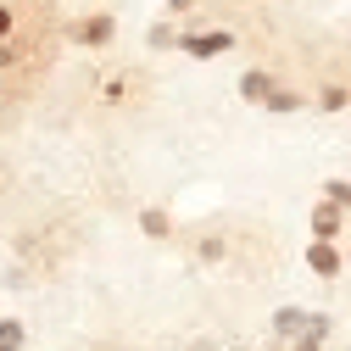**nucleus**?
Wrapping results in <instances>:
<instances>
[{"label": "nucleus", "mask_w": 351, "mask_h": 351, "mask_svg": "<svg viewBox=\"0 0 351 351\" xmlns=\"http://www.w3.org/2000/svg\"><path fill=\"white\" fill-rule=\"evenodd\" d=\"M179 39H184V34H173V28H151V45H156V51H167V45H179Z\"/></svg>", "instance_id": "13"}, {"label": "nucleus", "mask_w": 351, "mask_h": 351, "mask_svg": "<svg viewBox=\"0 0 351 351\" xmlns=\"http://www.w3.org/2000/svg\"><path fill=\"white\" fill-rule=\"evenodd\" d=\"M167 6H173V12H190V6H195V0H167Z\"/></svg>", "instance_id": "15"}, {"label": "nucleus", "mask_w": 351, "mask_h": 351, "mask_svg": "<svg viewBox=\"0 0 351 351\" xmlns=\"http://www.w3.org/2000/svg\"><path fill=\"white\" fill-rule=\"evenodd\" d=\"M318 106H324V112H346V106H351V90H340V84H329V90L318 95Z\"/></svg>", "instance_id": "11"}, {"label": "nucleus", "mask_w": 351, "mask_h": 351, "mask_svg": "<svg viewBox=\"0 0 351 351\" xmlns=\"http://www.w3.org/2000/svg\"><path fill=\"white\" fill-rule=\"evenodd\" d=\"M229 45H234L229 28H201V34H184V39H179V51H190V56H201V62H206V56H223Z\"/></svg>", "instance_id": "1"}, {"label": "nucleus", "mask_w": 351, "mask_h": 351, "mask_svg": "<svg viewBox=\"0 0 351 351\" xmlns=\"http://www.w3.org/2000/svg\"><path fill=\"white\" fill-rule=\"evenodd\" d=\"M340 223H346V212H340L335 201H318V206H313V240H335Z\"/></svg>", "instance_id": "6"}, {"label": "nucleus", "mask_w": 351, "mask_h": 351, "mask_svg": "<svg viewBox=\"0 0 351 351\" xmlns=\"http://www.w3.org/2000/svg\"><path fill=\"white\" fill-rule=\"evenodd\" d=\"M140 229H145L151 240H167V234H173V217H167L162 206H145V212H140Z\"/></svg>", "instance_id": "7"}, {"label": "nucleus", "mask_w": 351, "mask_h": 351, "mask_svg": "<svg viewBox=\"0 0 351 351\" xmlns=\"http://www.w3.org/2000/svg\"><path fill=\"white\" fill-rule=\"evenodd\" d=\"M324 201H335L340 212H351V179H329L324 184Z\"/></svg>", "instance_id": "10"}, {"label": "nucleus", "mask_w": 351, "mask_h": 351, "mask_svg": "<svg viewBox=\"0 0 351 351\" xmlns=\"http://www.w3.org/2000/svg\"><path fill=\"white\" fill-rule=\"evenodd\" d=\"M306 268H313L318 279H335V274L346 268V256H340L335 240H313V245H306Z\"/></svg>", "instance_id": "2"}, {"label": "nucleus", "mask_w": 351, "mask_h": 351, "mask_svg": "<svg viewBox=\"0 0 351 351\" xmlns=\"http://www.w3.org/2000/svg\"><path fill=\"white\" fill-rule=\"evenodd\" d=\"M23 340H28V329L17 318H0V351H23Z\"/></svg>", "instance_id": "8"}, {"label": "nucleus", "mask_w": 351, "mask_h": 351, "mask_svg": "<svg viewBox=\"0 0 351 351\" xmlns=\"http://www.w3.org/2000/svg\"><path fill=\"white\" fill-rule=\"evenodd\" d=\"M306 340H329V313H313V318H306Z\"/></svg>", "instance_id": "12"}, {"label": "nucleus", "mask_w": 351, "mask_h": 351, "mask_svg": "<svg viewBox=\"0 0 351 351\" xmlns=\"http://www.w3.org/2000/svg\"><path fill=\"white\" fill-rule=\"evenodd\" d=\"M306 318H313L306 306H279V313H274V335L290 346V340H301V335H306Z\"/></svg>", "instance_id": "4"}, {"label": "nucleus", "mask_w": 351, "mask_h": 351, "mask_svg": "<svg viewBox=\"0 0 351 351\" xmlns=\"http://www.w3.org/2000/svg\"><path fill=\"white\" fill-rule=\"evenodd\" d=\"M290 351H324V340H306L301 335V340H290Z\"/></svg>", "instance_id": "14"}, {"label": "nucleus", "mask_w": 351, "mask_h": 351, "mask_svg": "<svg viewBox=\"0 0 351 351\" xmlns=\"http://www.w3.org/2000/svg\"><path fill=\"white\" fill-rule=\"evenodd\" d=\"M301 106H306V95H295V90H274V101H268V112H279V117L301 112Z\"/></svg>", "instance_id": "9"}, {"label": "nucleus", "mask_w": 351, "mask_h": 351, "mask_svg": "<svg viewBox=\"0 0 351 351\" xmlns=\"http://www.w3.org/2000/svg\"><path fill=\"white\" fill-rule=\"evenodd\" d=\"M274 90H279L274 73H262V67H251V73L240 78V95H245L251 106H268V101H274Z\"/></svg>", "instance_id": "5"}, {"label": "nucleus", "mask_w": 351, "mask_h": 351, "mask_svg": "<svg viewBox=\"0 0 351 351\" xmlns=\"http://www.w3.org/2000/svg\"><path fill=\"white\" fill-rule=\"evenodd\" d=\"M112 34H117V23H112L106 12H95V17H84V23L73 28V39H78V45H90V51H95V45H112Z\"/></svg>", "instance_id": "3"}]
</instances>
